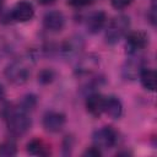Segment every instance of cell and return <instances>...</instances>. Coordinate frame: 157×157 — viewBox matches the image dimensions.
Returning a JSON list of instances; mask_svg holds the SVG:
<instances>
[{
	"label": "cell",
	"mask_w": 157,
	"mask_h": 157,
	"mask_svg": "<svg viewBox=\"0 0 157 157\" xmlns=\"http://www.w3.org/2000/svg\"><path fill=\"white\" fill-rule=\"evenodd\" d=\"M4 2H5V0H0V12L2 11V7H4Z\"/></svg>",
	"instance_id": "27"
},
{
	"label": "cell",
	"mask_w": 157,
	"mask_h": 157,
	"mask_svg": "<svg viewBox=\"0 0 157 157\" xmlns=\"http://www.w3.org/2000/svg\"><path fill=\"white\" fill-rule=\"evenodd\" d=\"M56 0H37V2L39 4V5H43V6H47V5H52V4H54Z\"/></svg>",
	"instance_id": "25"
},
{
	"label": "cell",
	"mask_w": 157,
	"mask_h": 157,
	"mask_svg": "<svg viewBox=\"0 0 157 157\" xmlns=\"http://www.w3.org/2000/svg\"><path fill=\"white\" fill-rule=\"evenodd\" d=\"M139 78H140V82L142 85V87L150 92H155L156 90V82H157V75H156V71L151 67H147L145 66L140 75H139Z\"/></svg>",
	"instance_id": "16"
},
{
	"label": "cell",
	"mask_w": 157,
	"mask_h": 157,
	"mask_svg": "<svg viewBox=\"0 0 157 157\" xmlns=\"http://www.w3.org/2000/svg\"><path fill=\"white\" fill-rule=\"evenodd\" d=\"M83 47H85V42L82 37L72 36L58 45V54L66 60L74 59L76 56H80V53L82 52Z\"/></svg>",
	"instance_id": "7"
},
{
	"label": "cell",
	"mask_w": 157,
	"mask_h": 157,
	"mask_svg": "<svg viewBox=\"0 0 157 157\" xmlns=\"http://www.w3.org/2000/svg\"><path fill=\"white\" fill-rule=\"evenodd\" d=\"M42 23L44 29H47L48 32L58 33L65 27V16L59 10H50L44 13Z\"/></svg>",
	"instance_id": "11"
},
{
	"label": "cell",
	"mask_w": 157,
	"mask_h": 157,
	"mask_svg": "<svg viewBox=\"0 0 157 157\" xmlns=\"http://www.w3.org/2000/svg\"><path fill=\"white\" fill-rule=\"evenodd\" d=\"M34 16V6L32 2L27 0H21L16 2L9 11L2 13L1 22L10 23V22H28Z\"/></svg>",
	"instance_id": "4"
},
{
	"label": "cell",
	"mask_w": 157,
	"mask_h": 157,
	"mask_svg": "<svg viewBox=\"0 0 157 157\" xmlns=\"http://www.w3.org/2000/svg\"><path fill=\"white\" fill-rule=\"evenodd\" d=\"M103 113L110 117L112 119H119L123 115V103L117 96H105L104 97V108Z\"/></svg>",
	"instance_id": "14"
},
{
	"label": "cell",
	"mask_w": 157,
	"mask_h": 157,
	"mask_svg": "<svg viewBox=\"0 0 157 157\" xmlns=\"http://www.w3.org/2000/svg\"><path fill=\"white\" fill-rule=\"evenodd\" d=\"M86 25V29L91 33V34H96L98 32H101L105 25H107V15L104 11L102 10H97L91 12L85 21Z\"/></svg>",
	"instance_id": "13"
},
{
	"label": "cell",
	"mask_w": 157,
	"mask_h": 157,
	"mask_svg": "<svg viewBox=\"0 0 157 157\" xmlns=\"http://www.w3.org/2000/svg\"><path fill=\"white\" fill-rule=\"evenodd\" d=\"M65 123H66L65 114L56 110H48L44 113L42 118V125L44 130L52 134H56L61 131L63 128L65 126Z\"/></svg>",
	"instance_id": "9"
},
{
	"label": "cell",
	"mask_w": 157,
	"mask_h": 157,
	"mask_svg": "<svg viewBox=\"0 0 157 157\" xmlns=\"http://www.w3.org/2000/svg\"><path fill=\"white\" fill-rule=\"evenodd\" d=\"M150 43L148 34L144 31H129L125 36V52L128 55L140 54Z\"/></svg>",
	"instance_id": "5"
},
{
	"label": "cell",
	"mask_w": 157,
	"mask_h": 157,
	"mask_svg": "<svg viewBox=\"0 0 157 157\" xmlns=\"http://www.w3.org/2000/svg\"><path fill=\"white\" fill-rule=\"evenodd\" d=\"M118 132L112 126H102L97 129L92 135L93 145L101 150L113 148L118 144Z\"/></svg>",
	"instance_id": "6"
},
{
	"label": "cell",
	"mask_w": 157,
	"mask_h": 157,
	"mask_svg": "<svg viewBox=\"0 0 157 157\" xmlns=\"http://www.w3.org/2000/svg\"><path fill=\"white\" fill-rule=\"evenodd\" d=\"M94 0H67V4L72 7L76 9H81V7H86L88 5H91Z\"/></svg>",
	"instance_id": "22"
},
{
	"label": "cell",
	"mask_w": 157,
	"mask_h": 157,
	"mask_svg": "<svg viewBox=\"0 0 157 157\" xmlns=\"http://www.w3.org/2000/svg\"><path fill=\"white\" fill-rule=\"evenodd\" d=\"M83 156H88V157H99V156H102V150L99 148V147H97V146H91V147H88L85 152H83Z\"/></svg>",
	"instance_id": "23"
},
{
	"label": "cell",
	"mask_w": 157,
	"mask_h": 157,
	"mask_svg": "<svg viewBox=\"0 0 157 157\" xmlns=\"http://www.w3.org/2000/svg\"><path fill=\"white\" fill-rule=\"evenodd\" d=\"M104 39L109 45H114L123 39L130 29V18L126 15H118L105 25Z\"/></svg>",
	"instance_id": "3"
},
{
	"label": "cell",
	"mask_w": 157,
	"mask_h": 157,
	"mask_svg": "<svg viewBox=\"0 0 157 157\" xmlns=\"http://www.w3.org/2000/svg\"><path fill=\"white\" fill-rule=\"evenodd\" d=\"M0 117L6 123L10 134L16 137L23 136L32 126V118L29 113L23 112L18 107H13L10 103H5L2 105L0 109Z\"/></svg>",
	"instance_id": "1"
},
{
	"label": "cell",
	"mask_w": 157,
	"mask_h": 157,
	"mask_svg": "<svg viewBox=\"0 0 157 157\" xmlns=\"http://www.w3.org/2000/svg\"><path fill=\"white\" fill-rule=\"evenodd\" d=\"M16 153H17V145L13 139L4 140L0 144V156L10 157V156H15Z\"/></svg>",
	"instance_id": "18"
},
{
	"label": "cell",
	"mask_w": 157,
	"mask_h": 157,
	"mask_svg": "<svg viewBox=\"0 0 157 157\" xmlns=\"http://www.w3.org/2000/svg\"><path fill=\"white\" fill-rule=\"evenodd\" d=\"M26 151L28 155L31 156H40V157H44V156H49L52 152H50V146L48 144H45V141H43L42 139H32L27 142L26 145Z\"/></svg>",
	"instance_id": "15"
},
{
	"label": "cell",
	"mask_w": 157,
	"mask_h": 157,
	"mask_svg": "<svg viewBox=\"0 0 157 157\" xmlns=\"http://www.w3.org/2000/svg\"><path fill=\"white\" fill-rule=\"evenodd\" d=\"M4 97H5V90H4L2 85L0 83V101H2V99H4Z\"/></svg>",
	"instance_id": "26"
},
{
	"label": "cell",
	"mask_w": 157,
	"mask_h": 157,
	"mask_svg": "<svg viewBox=\"0 0 157 157\" xmlns=\"http://www.w3.org/2000/svg\"><path fill=\"white\" fill-rule=\"evenodd\" d=\"M132 1L134 0H110V4L115 10H124L129 7L132 4Z\"/></svg>",
	"instance_id": "21"
},
{
	"label": "cell",
	"mask_w": 157,
	"mask_h": 157,
	"mask_svg": "<svg viewBox=\"0 0 157 157\" xmlns=\"http://www.w3.org/2000/svg\"><path fill=\"white\" fill-rule=\"evenodd\" d=\"M148 20H150V22L155 26V23H156V15H155V5H152V7L150 9V12H148Z\"/></svg>",
	"instance_id": "24"
},
{
	"label": "cell",
	"mask_w": 157,
	"mask_h": 157,
	"mask_svg": "<svg viewBox=\"0 0 157 157\" xmlns=\"http://www.w3.org/2000/svg\"><path fill=\"white\" fill-rule=\"evenodd\" d=\"M72 146H74V139L71 136H65L64 141H63V155L67 156V155H71V151H72Z\"/></svg>",
	"instance_id": "20"
},
{
	"label": "cell",
	"mask_w": 157,
	"mask_h": 157,
	"mask_svg": "<svg viewBox=\"0 0 157 157\" xmlns=\"http://www.w3.org/2000/svg\"><path fill=\"white\" fill-rule=\"evenodd\" d=\"M34 60V55L32 54H27L12 60L5 69V77L7 78V81L16 86L26 83L31 77Z\"/></svg>",
	"instance_id": "2"
},
{
	"label": "cell",
	"mask_w": 157,
	"mask_h": 157,
	"mask_svg": "<svg viewBox=\"0 0 157 157\" xmlns=\"http://www.w3.org/2000/svg\"><path fill=\"white\" fill-rule=\"evenodd\" d=\"M104 97L103 94L98 92H91L87 94L85 99V107L88 114H91L94 118H99L103 114V108H104Z\"/></svg>",
	"instance_id": "12"
},
{
	"label": "cell",
	"mask_w": 157,
	"mask_h": 157,
	"mask_svg": "<svg viewBox=\"0 0 157 157\" xmlns=\"http://www.w3.org/2000/svg\"><path fill=\"white\" fill-rule=\"evenodd\" d=\"M55 71L49 69V67H45V69H42L38 75H37V78H38V83L40 85H49L52 83L54 80H55Z\"/></svg>",
	"instance_id": "19"
},
{
	"label": "cell",
	"mask_w": 157,
	"mask_h": 157,
	"mask_svg": "<svg viewBox=\"0 0 157 157\" xmlns=\"http://www.w3.org/2000/svg\"><path fill=\"white\" fill-rule=\"evenodd\" d=\"M99 67V58L96 54H86L83 56H78L76 66H75V74L77 76H91L97 69Z\"/></svg>",
	"instance_id": "10"
},
{
	"label": "cell",
	"mask_w": 157,
	"mask_h": 157,
	"mask_svg": "<svg viewBox=\"0 0 157 157\" xmlns=\"http://www.w3.org/2000/svg\"><path fill=\"white\" fill-rule=\"evenodd\" d=\"M146 66V60L140 54L129 55L125 63L121 66V76L124 80H136L141 72V70Z\"/></svg>",
	"instance_id": "8"
},
{
	"label": "cell",
	"mask_w": 157,
	"mask_h": 157,
	"mask_svg": "<svg viewBox=\"0 0 157 157\" xmlns=\"http://www.w3.org/2000/svg\"><path fill=\"white\" fill-rule=\"evenodd\" d=\"M37 104H38V97L36 94H33V93H27L21 98V101H20L17 107L23 112L31 113V112H33L36 109Z\"/></svg>",
	"instance_id": "17"
}]
</instances>
